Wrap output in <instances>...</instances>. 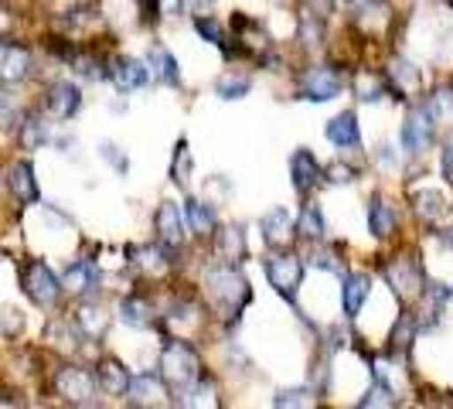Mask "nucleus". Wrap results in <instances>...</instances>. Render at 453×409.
I'll return each mask as SVG.
<instances>
[{
  "instance_id": "f257e3e1",
  "label": "nucleus",
  "mask_w": 453,
  "mask_h": 409,
  "mask_svg": "<svg viewBox=\"0 0 453 409\" xmlns=\"http://www.w3.org/2000/svg\"><path fill=\"white\" fill-rule=\"evenodd\" d=\"M204 294H208V304L222 314V318H239L242 307L252 300V290L246 283V276L235 270L232 263L226 266H211L204 273Z\"/></svg>"
},
{
  "instance_id": "f03ea898",
  "label": "nucleus",
  "mask_w": 453,
  "mask_h": 409,
  "mask_svg": "<svg viewBox=\"0 0 453 409\" xmlns=\"http://www.w3.org/2000/svg\"><path fill=\"white\" fill-rule=\"evenodd\" d=\"M160 379L167 386H174L178 392H184L188 386H195L202 379V359L188 341H171L160 351Z\"/></svg>"
},
{
  "instance_id": "7ed1b4c3",
  "label": "nucleus",
  "mask_w": 453,
  "mask_h": 409,
  "mask_svg": "<svg viewBox=\"0 0 453 409\" xmlns=\"http://www.w3.org/2000/svg\"><path fill=\"white\" fill-rule=\"evenodd\" d=\"M266 280L276 294H283L287 300H296V290L303 283V259L294 252H280L266 259Z\"/></svg>"
},
{
  "instance_id": "20e7f679",
  "label": "nucleus",
  "mask_w": 453,
  "mask_h": 409,
  "mask_svg": "<svg viewBox=\"0 0 453 409\" xmlns=\"http://www.w3.org/2000/svg\"><path fill=\"white\" fill-rule=\"evenodd\" d=\"M341 89H344V79H341L338 68L331 66L311 68L300 79V99H307V103H331L341 96Z\"/></svg>"
},
{
  "instance_id": "39448f33",
  "label": "nucleus",
  "mask_w": 453,
  "mask_h": 409,
  "mask_svg": "<svg viewBox=\"0 0 453 409\" xmlns=\"http://www.w3.org/2000/svg\"><path fill=\"white\" fill-rule=\"evenodd\" d=\"M55 389H58L62 399L75 403V406H92L96 403V375L86 372V368H79V365L62 368L58 379H55Z\"/></svg>"
},
{
  "instance_id": "423d86ee",
  "label": "nucleus",
  "mask_w": 453,
  "mask_h": 409,
  "mask_svg": "<svg viewBox=\"0 0 453 409\" xmlns=\"http://www.w3.org/2000/svg\"><path fill=\"white\" fill-rule=\"evenodd\" d=\"M24 290L31 294L35 304L51 307V304H58V297H62V280L48 270V263L35 259V263L27 266V273H24Z\"/></svg>"
},
{
  "instance_id": "0eeeda50",
  "label": "nucleus",
  "mask_w": 453,
  "mask_h": 409,
  "mask_svg": "<svg viewBox=\"0 0 453 409\" xmlns=\"http://www.w3.org/2000/svg\"><path fill=\"white\" fill-rule=\"evenodd\" d=\"M433 136H436V123H433V116L426 113V106H419V110H412V113L406 116V123H403V130H399V143L406 147L409 154H423L433 143Z\"/></svg>"
},
{
  "instance_id": "6e6552de",
  "label": "nucleus",
  "mask_w": 453,
  "mask_h": 409,
  "mask_svg": "<svg viewBox=\"0 0 453 409\" xmlns=\"http://www.w3.org/2000/svg\"><path fill=\"white\" fill-rule=\"evenodd\" d=\"M386 280L399 300H412V297L423 294V287H426V283H423V270H419L412 259H395V263H388Z\"/></svg>"
},
{
  "instance_id": "1a4fd4ad",
  "label": "nucleus",
  "mask_w": 453,
  "mask_h": 409,
  "mask_svg": "<svg viewBox=\"0 0 453 409\" xmlns=\"http://www.w3.org/2000/svg\"><path fill=\"white\" fill-rule=\"evenodd\" d=\"M259 232H263V243H266L270 250H287L296 232V222H294V215H290V208H273V212H266V215L259 219Z\"/></svg>"
},
{
  "instance_id": "9d476101",
  "label": "nucleus",
  "mask_w": 453,
  "mask_h": 409,
  "mask_svg": "<svg viewBox=\"0 0 453 409\" xmlns=\"http://www.w3.org/2000/svg\"><path fill=\"white\" fill-rule=\"evenodd\" d=\"M110 79H113V86L119 92H136L150 82V68H147V62H136V58H123L119 55V58L110 62Z\"/></svg>"
},
{
  "instance_id": "9b49d317",
  "label": "nucleus",
  "mask_w": 453,
  "mask_h": 409,
  "mask_svg": "<svg viewBox=\"0 0 453 409\" xmlns=\"http://www.w3.org/2000/svg\"><path fill=\"white\" fill-rule=\"evenodd\" d=\"M154 226H157V239L160 246H167V250H178L184 243V219H181V204L174 202H160L157 208V219H154Z\"/></svg>"
},
{
  "instance_id": "f8f14e48",
  "label": "nucleus",
  "mask_w": 453,
  "mask_h": 409,
  "mask_svg": "<svg viewBox=\"0 0 453 409\" xmlns=\"http://www.w3.org/2000/svg\"><path fill=\"white\" fill-rule=\"evenodd\" d=\"M368 294H372V276L368 273H348V276H341V307H344V318H358V311L365 307Z\"/></svg>"
},
{
  "instance_id": "ddd939ff",
  "label": "nucleus",
  "mask_w": 453,
  "mask_h": 409,
  "mask_svg": "<svg viewBox=\"0 0 453 409\" xmlns=\"http://www.w3.org/2000/svg\"><path fill=\"white\" fill-rule=\"evenodd\" d=\"M320 174H324V167H320L318 158H314L311 150L300 147L294 158H290V181H294V188L300 195H307L311 188H318Z\"/></svg>"
},
{
  "instance_id": "4468645a",
  "label": "nucleus",
  "mask_w": 453,
  "mask_h": 409,
  "mask_svg": "<svg viewBox=\"0 0 453 409\" xmlns=\"http://www.w3.org/2000/svg\"><path fill=\"white\" fill-rule=\"evenodd\" d=\"M82 110V92L72 82H55L48 89V113L55 120H72V116Z\"/></svg>"
},
{
  "instance_id": "2eb2a0df",
  "label": "nucleus",
  "mask_w": 453,
  "mask_h": 409,
  "mask_svg": "<svg viewBox=\"0 0 453 409\" xmlns=\"http://www.w3.org/2000/svg\"><path fill=\"white\" fill-rule=\"evenodd\" d=\"M62 290L72 294H96L99 290V266L92 259H75L62 276Z\"/></svg>"
},
{
  "instance_id": "dca6fc26",
  "label": "nucleus",
  "mask_w": 453,
  "mask_h": 409,
  "mask_svg": "<svg viewBox=\"0 0 453 409\" xmlns=\"http://www.w3.org/2000/svg\"><path fill=\"white\" fill-rule=\"evenodd\" d=\"M147 68H150V75H154L157 82H164V86H181V68H178V58H174L164 45L147 48Z\"/></svg>"
},
{
  "instance_id": "f3484780",
  "label": "nucleus",
  "mask_w": 453,
  "mask_h": 409,
  "mask_svg": "<svg viewBox=\"0 0 453 409\" xmlns=\"http://www.w3.org/2000/svg\"><path fill=\"white\" fill-rule=\"evenodd\" d=\"M327 140L338 150H355L362 147V130H358V116L355 113H338L327 123Z\"/></svg>"
},
{
  "instance_id": "a211bd4d",
  "label": "nucleus",
  "mask_w": 453,
  "mask_h": 409,
  "mask_svg": "<svg viewBox=\"0 0 453 409\" xmlns=\"http://www.w3.org/2000/svg\"><path fill=\"white\" fill-rule=\"evenodd\" d=\"M164 379H154V375H130V386L123 392L127 403L134 406H154V403H164Z\"/></svg>"
},
{
  "instance_id": "6ab92c4d",
  "label": "nucleus",
  "mask_w": 453,
  "mask_h": 409,
  "mask_svg": "<svg viewBox=\"0 0 453 409\" xmlns=\"http://www.w3.org/2000/svg\"><path fill=\"white\" fill-rule=\"evenodd\" d=\"M395 226H399V212H395L382 195L372 198V202H368V232H372L375 239H388V235L395 232Z\"/></svg>"
},
{
  "instance_id": "aec40b11",
  "label": "nucleus",
  "mask_w": 453,
  "mask_h": 409,
  "mask_svg": "<svg viewBox=\"0 0 453 409\" xmlns=\"http://www.w3.org/2000/svg\"><path fill=\"white\" fill-rule=\"evenodd\" d=\"M11 191L18 195V202L24 204H38L42 191H38V181H35V167L27 160H18L11 167Z\"/></svg>"
},
{
  "instance_id": "412c9836",
  "label": "nucleus",
  "mask_w": 453,
  "mask_h": 409,
  "mask_svg": "<svg viewBox=\"0 0 453 409\" xmlns=\"http://www.w3.org/2000/svg\"><path fill=\"white\" fill-rule=\"evenodd\" d=\"M96 386L103 389L106 396H123V392H127V386H130V372H127V365L116 362V359H106V362L99 365Z\"/></svg>"
},
{
  "instance_id": "4be33fe9",
  "label": "nucleus",
  "mask_w": 453,
  "mask_h": 409,
  "mask_svg": "<svg viewBox=\"0 0 453 409\" xmlns=\"http://www.w3.org/2000/svg\"><path fill=\"white\" fill-rule=\"evenodd\" d=\"M184 219H188L191 232H198V235H211L215 226H219L211 202H202V198H188L184 202Z\"/></svg>"
},
{
  "instance_id": "5701e85b",
  "label": "nucleus",
  "mask_w": 453,
  "mask_h": 409,
  "mask_svg": "<svg viewBox=\"0 0 453 409\" xmlns=\"http://www.w3.org/2000/svg\"><path fill=\"white\" fill-rule=\"evenodd\" d=\"M31 72V55L24 48H4L0 55V82H21Z\"/></svg>"
},
{
  "instance_id": "b1692460",
  "label": "nucleus",
  "mask_w": 453,
  "mask_h": 409,
  "mask_svg": "<svg viewBox=\"0 0 453 409\" xmlns=\"http://www.w3.org/2000/svg\"><path fill=\"white\" fill-rule=\"evenodd\" d=\"M388 79H392L395 89L406 92V96L423 89V68H416L412 62H406V58H395V62L388 66Z\"/></svg>"
},
{
  "instance_id": "393cba45",
  "label": "nucleus",
  "mask_w": 453,
  "mask_h": 409,
  "mask_svg": "<svg viewBox=\"0 0 453 409\" xmlns=\"http://www.w3.org/2000/svg\"><path fill=\"white\" fill-rule=\"evenodd\" d=\"M75 324H79V331L86 338H103L106 328H110V318H106V311L99 304H82L79 314H75Z\"/></svg>"
},
{
  "instance_id": "a878e982",
  "label": "nucleus",
  "mask_w": 453,
  "mask_h": 409,
  "mask_svg": "<svg viewBox=\"0 0 453 409\" xmlns=\"http://www.w3.org/2000/svg\"><path fill=\"white\" fill-rule=\"evenodd\" d=\"M416 212H419V219H426V222L443 219V215H447V195L436 191V188L419 191V195H416Z\"/></svg>"
},
{
  "instance_id": "bb28decb",
  "label": "nucleus",
  "mask_w": 453,
  "mask_h": 409,
  "mask_svg": "<svg viewBox=\"0 0 453 409\" xmlns=\"http://www.w3.org/2000/svg\"><path fill=\"white\" fill-rule=\"evenodd\" d=\"M119 320L130 324V328H150L154 324V314H150V304L140 300V297H127L119 304Z\"/></svg>"
},
{
  "instance_id": "cd10ccee",
  "label": "nucleus",
  "mask_w": 453,
  "mask_h": 409,
  "mask_svg": "<svg viewBox=\"0 0 453 409\" xmlns=\"http://www.w3.org/2000/svg\"><path fill=\"white\" fill-rule=\"evenodd\" d=\"M252 89V79L250 75H235V72H226L219 82H215V96L219 99H226V103H232V99H242V96H250Z\"/></svg>"
},
{
  "instance_id": "c85d7f7f",
  "label": "nucleus",
  "mask_w": 453,
  "mask_h": 409,
  "mask_svg": "<svg viewBox=\"0 0 453 409\" xmlns=\"http://www.w3.org/2000/svg\"><path fill=\"white\" fill-rule=\"evenodd\" d=\"M242 252H246V235H242V228L226 226L219 232V256H222L226 263H235V259H242Z\"/></svg>"
},
{
  "instance_id": "c756f323",
  "label": "nucleus",
  "mask_w": 453,
  "mask_h": 409,
  "mask_svg": "<svg viewBox=\"0 0 453 409\" xmlns=\"http://www.w3.org/2000/svg\"><path fill=\"white\" fill-rule=\"evenodd\" d=\"M426 113L433 116L436 127H453V89H436L426 103Z\"/></svg>"
},
{
  "instance_id": "7c9ffc66",
  "label": "nucleus",
  "mask_w": 453,
  "mask_h": 409,
  "mask_svg": "<svg viewBox=\"0 0 453 409\" xmlns=\"http://www.w3.org/2000/svg\"><path fill=\"white\" fill-rule=\"evenodd\" d=\"M296 232H300L303 239H311V243H320V239H324V215H320L318 204H303V212H300V219H296Z\"/></svg>"
},
{
  "instance_id": "2f4dec72",
  "label": "nucleus",
  "mask_w": 453,
  "mask_h": 409,
  "mask_svg": "<svg viewBox=\"0 0 453 409\" xmlns=\"http://www.w3.org/2000/svg\"><path fill=\"white\" fill-rule=\"evenodd\" d=\"M136 266L143 273H154V276H160V273H167V246H143V250H136Z\"/></svg>"
},
{
  "instance_id": "473e14b6",
  "label": "nucleus",
  "mask_w": 453,
  "mask_h": 409,
  "mask_svg": "<svg viewBox=\"0 0 453 409\" xmlns=\"http://www.w3.org/2000/svg\"><path fill=\"white\" fill-rule=\"evenodd\" d=\"M191 171H195V160H191V150H188V140H178V147H174V160H171V181L188 188Z\"/></svg>"
},
{
  "instance_id": "72a5a7b5",
  "label": "nucleus",
  "mask_w": 453,
  "mask_h": 409,
  "mask_svg": "<svg viewBox=\"0 0 453 409\" xmlns=\"http://www.w3.org/2000/svg\"><path fill=\"white\" fill-rule=\"evenodd\" d=\"M355 96H358L362 103H379V99L386 96V82H382V75L358 72V75H355Z\"/></svg>"
},
{
  "instance_id": "f704fd0d",
  "label": "nucleus",
  "mask_w": 453,
  "mask_h": 409,
  "mask_svg": "<svg viewBox=\"0 0 453 409\" xmlns=\"http://www.w3.org/2000/svg\"><path fill=\"white\" fill-rule=\"evenodd\" d=\"M21 143L27 147V150H38V147H45L48 143V127L42 116H27V120H24Z\"/></svg>"
},
{
  "instance_id": "c9c22d12",
  "label": "nucleus",
  "mask_w": 453,
  "mask_h": 409,
  "mask_svg": "<svg viewBox=\"0 0 453 409\" xmlns=\"http://www.w3.org/2000/svg\"><path fill=\"white\" fill-rule=\"evenodd\" d=\"M358 406H395V389L388 386L386 379H375Z\"/></svg>"
},
{
  "instance_id": "e433bc0d",
  "label": "nucleus",
  "mask_w": 453,
  "mask_h": 409,
  "mask_svg": "<svg viewBox=\"0 0 453 409\" xmlns=\"http://www.w3.org/2000/svg\"><path fill=\"white\" fill-rule=\"evenodd\" d=\"M195 27H198V35H202L204 42H208V45H215V48H222V51H226V31H222V24L215 21V18H211V14H208V18H204V14H198V21H195Z\"/></svg>"
},
{
  "instance_id": "4c0bfd02",
  "label": "nucleus",
  "mask_w": 453,
  "mask_h": 409,
  "mask_svg": "<svg viewBox=\"0 0 453 409\" xmlns=\"http://www.w3.org/2000/svg\"><path fill=\"white\" fill-rule=\"evenodd\" d=\"M320 38H324V24H320V18L314 14V11H303L300 14V42L303 45H320Z\"/></svg>"
},
{
  "instance_id": "58836bf2",
  "label": "nucleus",
  "mask_w": 453,
  "mask_h": 409,
  "mask_svg": "<svg viewBox=\"0 0 453 409\" xmlns=\"http://www.w3.org/2000/svg\"><path fill=\"white\" fill-rule=\"evenodd\" d=\"M318 399L311 396V389H283L276 399H273V406H314Z\"/></svg>"
},
{
  "instance_id": "ea45409f",
  "label": "nucleus",
  "mask_w": 453,
  "mask_h": 409,
  "mask_svg": "<svg viewBox=\"0 0 453 409\" xmlns=\"http://www.w3.org/2000/svg\"><path fill=\"white\" fill-rule=\"evenodd\" d=\"M24 328V318L18 307H0V331L4 335H18Z\"/></svg>"
},
{
  "instance_id": "a19ab883",
  "label": "nucleus",
  "mask_w": 453,
  "mask_h": 409,
  "mask_svg": "<svg viewBox=\"0 0 453 409\" xmlns=\"http://www.w3.org/2000/svg\"><path fill=\"white\" fill-rule=\"evenodd\" d=\"M99 154L110 160V164H113L119 174H127V171H130V160L123 158V154H119V147H116V143H110V140H106V143L99 147Z\"/></svg>"
},
{
  "instance_id": "79ce46f5",
  "label": "nucleus",
  "mask_w": 453,
  "mask_h": 409,
  "mask_svg": "<svg viewBox=\"0 0 453 409\" xmlns=\"http://www.w3.org/2000/svg\"><path fill=\"white\" fill-rule=\"evenodd\" d=\"M314 266H320V270H331V273H341V276H344V266L338 263V252H334V250H318V252H314Z\"/></svg>"
},
{
  "instance_id": "37998d69",
  "label": "nucleus",
  "mask_w": 453,
  "mask_h": 409,
  "mask_svg": "<svg viewBox=\"0 0 453 409\" xmlns=\"http://www.w3.org/2000/svg\"><path fill=\"white\" fill-rule=\"evenodd\" d=\"M412 331H416V320H412V314H403V318H399V324H395V335H392V341L406 348L409 338H412Z\"/></svg>"
},
{
  "instance_id": "c03bdc74",
  "label": "nucleus",
  "mask_w": 453,
  "mask_h": 409,
  "mask_svg": "<svg viewBox=\"0 0 453 409\" xmlns=\"http://www.w3.org/2000/svg\"><path fill=\"white\" fill-rule=\"evenodd\" d=\"M160 18H181V11L188 7V0H154Z\"/></svg>"
},
{
  "instance_id": "a18cd8bd",
  "label": "nucleus",
  "mask_w": 453,
  "mask_h": 409,
  "mask_svg": "<svg viewBox=\"0 0 453 409\" xmlns=\"http://www.w3.org/2000/svg\"><path fill=\"white\" fill-rule=\"evenodd\" d=\"M327 174H331V181L334 184H351L355 181V167H351V164H331V167H327Z\"/></svg>"
},
{
  "instance_id": "49530a36",
  "label": "nucleus",
  "mask_w": 453,
  "mask_h": 409,
  "mask_svg": "<svg viewBox=\"0 0 453 409\" xmlns=\"http://www.w3.org/2000/svg\"><path fill=\"white\" fill-rule=\"evenodd\" d=\"M440 167H443V178H447V184H453V143H447V150H443V160H440Z\"/></svg>"
},
{
  "instance_id": "de8ad7c7",
  "label": "nucleus",
  "mask_w": 453,
  "mask_h": 409,
  "mask_svg": "<svg viewBox=\"0 0 453 409\" xmlns=\"http://www.w3.org/2000/svg\"><path fill=\"white\" fill-rule=\"evenodd\" d=\"M341 4H348V7H358V4H362V0H341Z\"/></svg>"
}]
</instances>
